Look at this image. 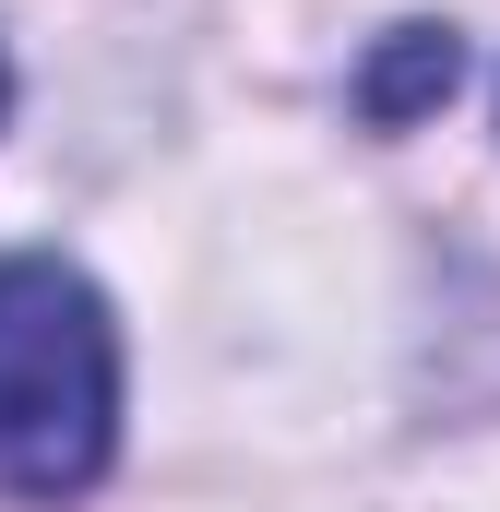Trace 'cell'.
Listing matches in <instances>:
<instances>
[{"label": "cell", "mask_w": 500, "mask_h": 512, "mask_svg": "<svg viewBox=\"0 0 500 512\" xmlns=\"http://www.w3.org/2000/svg\"><path fill=\"white\" fill-rule=\"evenodd\" d=\"M120 453V322L60 251H0V501H84Z\"/></svg>", "instance_id": "6da1fadb"}, {"label": "cell", "mask_w": 500, "mask_h": 512, "mask_svg": "<svg viewBox=\"0 0 500 512\" xmlns=\"http://www.w3.org/2000/svg\"><path fill=\"white\" fill-rule=\"evenodd\" d=\"M453 72H465L453 24H393V36H381V60L358 72V108H370L381 131H405L417 108H441V96H453Z\"/></svg>", "instance_id": "7a4b0ae2"}, {"label": "cell", "mask_w": 500, "mask_h": 512, "mask_svg": "<svg viewBox=\"0 0 500 512\" xmlns=\"http://www.w3.org/2000/svg\"><path fill=\"white\" fill-rule=\"evenodd\" d=\"M0 108H12V60H0Z\"/></svg>", "instance_id": "3957f363"}]
</instances>
